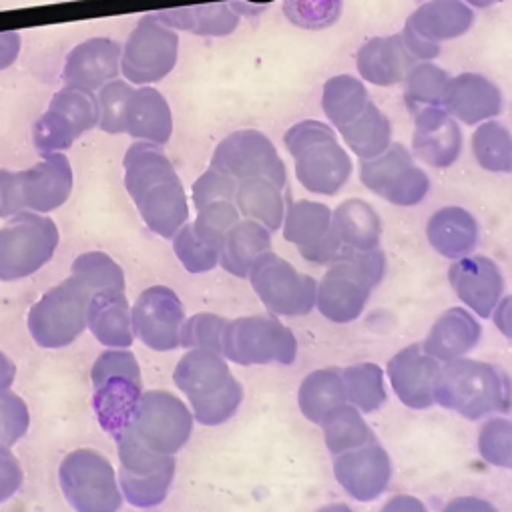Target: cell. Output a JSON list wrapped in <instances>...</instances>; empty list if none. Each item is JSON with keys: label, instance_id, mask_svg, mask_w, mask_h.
Masks as SVG:
<instances>
[{"label": "cell", "instance_id": "6da1fadb", "mask_svg": "<svg viewBox=\"0 0 512 512\" xmlns=\"http://www.w3.org/2000/svg\"><path fill=\"white\" fill-rule=\"evenodd\" d=\"M384 276L386 255L380 247H344L318 284L316 306L330 322L350 324L364 314L372 290Z\"/></svg>", "mask_w": 512, "mask_h": 512}, {"label": "cell", "instance_id": "7a4b0ae2", "mask_svg": "<svg viewBox=\"0 0 512 512\" xmlns=\"http://www.w3.org/2000/svg\"><path fill=\"white\" fill-rule=\"evenodd\" d=\"M434 400L466 420H480L494 412H512V382L494 364L458 358L440 366Z\"/></svg>", "mask_w": 512, "mask_h": 512}, {"label": "cell", "instance_id": "3957f363", "mask_svg": "<svg viewBox=\"0 0 512 512\" xmlns=\"http://www.w3.org/2000/svg\"><path fill=\"white\" fill-rule=\"evenodd\" d=\"M173 382L187 396L193 418L203 426L227 422L243 400L241 384L217 352L189 350L179 360Z\"/></svg>", "mask_w": 512, "mask_h": 512}, {"label": "cell", "instance_id": "277c9868", "mask_svg": "<svg viewBox=\"0 0 512 512\" xmlns=\"http://www.w3.org/2000/svg\"><path fill=\"white\" fill-rule=\"evenodd\" d=\"M284 145L296 161L298 181L316 195H336L352 177L350 155L338 143L336 131L316 119L300 121L284 135Z\"/></svg>", "mask_w": 512, "mask_h": 512}, {"label": "cell", "instance_id": "5b68a950", "mask_svg": "<svg viewBox=\"0 0 512 512\" xmlns=\"http://www.w3.org/2000/svg\"><path fill=\"white\" fill-rule=\"evenodd\" d=\"M93 408L101 428L113 438L131 426L143 396L141 368L131 350L103 352L91 370Z\"/></svg>", "mask_w": 512, "mask_h": 512}, {"label": "cell", "instance_id": "8992f818", "mask_svg": "<svg viewBox=\"0 0 512 512\" xmlns=\"http://www.w3.org/2000/svg\"><path fill=\"white\" fill-rule=\"evenodd\" d=\"M59 227L45 213L21 211L0 227V282H17L45 268L57 251Z\"/></svg>", "mask_w": 512, "mask_h": 512}, {"label": "cell", "instance_id": "52a82bcc", "mask_svg": "<svg viewBox=\"0 0 512 512\" xmlns=\"http://www.w3.org/2000/svg\"><path fill=\"white\" fill-rule=\"evenodd\" d=\"M119 454V486L127 502L135 508L159 506L173 484L177 460L175 454H163L147 448L131 428L115 436Z\"/></svg>", "mask_w": 512, "mask_h": 512}, {"label": "cell", "instance_id": "ba28073f", "mask_svg": "<svg viewBox=\"0 0 512 512\" xmlns=\"http://www.w3.org/2000/svg\"><path fill=\"white\" fill-rule=\"evenodd\" d=\"M91 298L93 292L73 276L49 290L29 312L33 340L49 350L71 346L87 330Z\"/></svg>", "mask_w": 512, "mask_h": 512}, {"label": "cell", "instance_id": "9c48e42d", "mask_svg": "<svg viewBox=\"0 0 512 512\" xmlns=\"http://www.w3.org/2000/svg\"><path fill=\"white\" fill-rule=\"evenodd\" d=\"M225 360L239 366L294 364L298 340L294 332L274 316H245L227 322L221 342Z\"/></svg>", "mask_w": 512, "mask_h": 512}, {"label": "cell", "instance_id": "30bf717a", "mask_svg": "<svg viewBox=\"0 0 512 512\" xmlns=\"http://www.w3.org/2000/svg\"><path fill=\"white\" fill-rule=\"evenodd\" d=\"M59 482L75 512H117L123 492L111 462L91 448L67 454L59 466Z\"/></svg>", "mask_w": 512, "mask_h": 512}, {"label": "cell", "instance_id": "8fae6325", "mask_svg": "<svg viewBox=\"0 0 512 512\" xmlns=\"http://www.w3.org/2000/svg\"><path fill=\"white\" fill-rule=\"evenodd\" d=\"M253 292L274 316L300 318L316 308L318 282L300 274L272 249L260 255L249 272Z\"/></svg>", "mask_w": 512, "mask_h": 512}, {"label": "cell", "instance_id": "7c38bea8", "mask_svg": "<svg viewBox=\"0 0 512 512\" xmlns=\"http://www.w3.org/2000/svg\"><path fill=\"white\" fill-rule=\"evenodd\" d=\"M179 59V35L155 15L137 23L123 45L121 73L131 85H151L165 79Z\"/></svg>", "mask_w": 512, "mask_h": 512}, {"label": "cell", "instance_id": "4fadbf2b", "mask_svg": "<svg viewBox=\"0 0 512 512\" xmlns=\"http://www.w3.org/2000/svg\"><path fill=\"white\" fill-rule=\"evenodd\" d=\"M211 167L237 183L253 177L274 181L288 189V171L276 145L258 129H239L227 135L213 151Z\"/></svg>", "mask_w": 512, "mask_h": 512}, {"label": "cell", "instance_id": "5bb4252c", "mask_svg": "<svg viewBox=\"0 0 512 512\" xmlns=\"http://www.w3.org/2000/svg\"><path fill=\"white\" fill-rule=\"evenodd\" d=\"M133 434L151 450L177 454L191 438L193 412L171 392H143L133 422Z\"/></svg>", "mask_w": 512, "mask_h": 512}, {"label": "cell", "instance_id": "9a60e30c", "mask_svg": "<svg viewBox=\"0 0 512 512\" xmlns=\"http://www.w3.org/2000/svg\"><path fill=\"white\" fill-rule=\"evenodd\" d=\"M360 179L374 195L398 207H414L430 191L428 175L400 143H392L382 155L362 161Z\"/></svg>", "mask_w": 512, "mask_h": 512}, {"label": "cell", "instance_id": "2e32d148", "mask_svg": "<svg viewBox=\"0 0 512 512\" xmlns=\"http://www.w3.org/2000/svg\"><path fill=\"white\" fill-rule=\"evenodd\" d=\"M472 23L474 13L464 0H428L408 17L402 39L416 61H432L440 43L466 35Z\"/></svg>", "mask_w": 512, "mask_h": 512}, {"label": "cell", "instance_id": "e0dca14e", "mask_svg": "<svg viewBox=\"0 0 512 512\" xmlns=\"http://www.w3.org/2000/svg\"><path fill=\"white\" fill-rule=\"evenodd\" d=\"M135 336L155 352H171L181 346L185 310L179 296L165 286L147 288L131 308Z\"/></svg>", "mask_w": 512, "mask_h": 512}, {"label": "cell", "instance_id": "ac0fdd59", "mask_svg": "<svg viewBox=\"0 0 512 512\" xmlns=\"http://www.w3.org/2000/svg\"><path fill=\"white\" fill-rule=\"evenodd\" d=\"M334 476L354 500L372 502L380 498L390 484V454L378 442L338 454L334 460Z\"/></svg>", "mask_w": 512, "mask_h": 512}, {"label": "cell", "instance_id": "d6986e66", "mask_svg": "<svg viewBox=\"0 0 512 512\" xmlns=\"http://www.w3.org/2000/svg\"><path fill=\"white\" fill-rule=\"evenodd\" d=\"M448 280L460 302L480 318H490L502 300L504 276L484 255L460 258L448 270Z\"/></svg>", "mask_w": 512, "mask_h": 512}, {"label": "cell", "instance_id": "ffe728a7", "mask_svg": "<svg viewBox=\"0 0 512 512\" xmlns=\"http://www.w3.org/2000/svg\"><path fill=\"white\" fill-rule=\"evenodd\" d=\"M440 362L428 356L422 346L412 344L388 362V378L398 400L412 410H426L434 400V386Z\"/></svg>", "mask_w": 512, "mask_h": 512}, {"label": "cell", "instance_id": "44dd1931", "mask_svg": "<svg viewBox=\"0 0 512 512\" xmlns=\"http://www.w3.org/2000/svg\"><path fill=\"white\" fill-rule=\"evenodd\" d=\"M462 131L442 107H424L414 115L412 149L418 159L436 169L456 163L462 151Z\"/></svg>", "mask_w": 512, "mask_h": 512}, {"label": "cell", "instance_id": "7402d4cb", "mask_svg": "<svg viewBox=\"0 0 512 512\" xmlns=\"http://www.w3.org/2000/svg\"><path fill=\"white\" fill-rule=\"evenodd\" d=\"M23 201L29 211L51 213L65 205L73 191V167L67 155H45L31 169L19 171Z\"/></svg>", "mask_w": 512, "mask_h": 512}, {"label": "cell", "instance_id": "603a6c76", "mask_svg": "<svg viewBox=\"0 0 512 512\" xmlns=\"http://www.w3.org/2000/svg\"><path fill=\"white\" fill-rule=\"evenodd\" d=\"M123 47L105 37L89 39L77 45L65 61L63 79L69 87L97 91L103 85L115 81L121 73Z\"/></svg>", "mask_w": 512, "mask_h": 512}, {"label": "cell", "instance_id": "cb8c5ba5", "mask_svg": "<svg viewBox=\"0 0 512 512\" xmlns=\"http://www.w3.org/2000/svg\"><path fill=\"white\" fill-rule=\"evenodd\" d=\"M133 201L145 225L165 239H173L189 219V203L179 175L149 185Z\"/></svg>", "mask_w": 512, "mask_h": 512}, {"label": "cell", "instance_id": "d4e9b609", "mask_svg": "<svg viewBox=\"0 0 512 512\" xmlns=\"http://www.w3.org/2000/svg\"><path fill=\"white\" fill-rule=\"evenodd\" d=\"M442 107L464 125H480L502 111V93L486 77L462 73L450 79Z\"/></svg>", "mask_w": 512, "mask_h": 512}, {"label": "cell", "instance_id": "484cf974", "mask_svg": "<svg viewBox=\"0 0 512 512\" xmlns=\"http://www.w3.org/2000/svg\"><path fill=\"white\" fill-rule=\"evenodd\" d=\"M414 63L416 59L408 51L402 33L370 39L356 55L360 77L376 87H392L402 83Z\"/></svg>", "mask_w": 512, "mask_h": 512}, {"label": "cell", "instance_id": "4316f807", "mask_svg": "<svg viewBox=\"0 0 512 512\" xmlns=\"http://www.w3.org/2000/svg\"><path fill=\"white\" fill-rule=\"evenodd\" d=\"M87 328L107 348L127 350L133 346V318L123 290H101L89 302Z\"/></svg>", "mask_w": 512, "mask_h": 512}, {"label": "cell", "instance_id": "83f0119b", "mask_svg": "<svg viewBox=\"0 0 512 512\" xmlns=\"http://www.w3.org/2000/svg\"><path fill=\"white\" fill-rule=\"evenodd\" d=\"M482 340L478 320L462 308H450L430 328L422 350L438 362L464 358Z\"/></svg>", "mask_w": 512, "mask_h": 512}, {"label": "cell", "instance_id": "f1b7e54d", "mask_svg": "<svg viewBox=\"0 0 512 512\" xmlns=\"http://www.w3.org/2000/svg\"><path fill=\"white\" fill-rule=\"evenodd\" d=\"M125 133L137 141L165 145L173 135V115L167 99L153 87L135 89L127 103Z\"/></svg>", "mask_w": 512, "mask_h": 512}, {"label": "cell", "instance_id": "f546056e", "mask_svg": "<svg viewBox=\"0 0 512 512\" xmlns=\"http://www.w3.org/2000/svg\"><path fill=\"white\" fill-rule=\"evenodd\" d=\"M272 249V231L253 219H239L225 235L219 249V266L235 276L249 278L260 255Z\"/></svg>", "mask_w": 512, "mask_h": 512}, {"label": "cell", "instance_id": "4dcf8cb0", "mask_svg": "<svg viewBox=\"0 0 512 512\" xmlns=\"http://www.w3.org/2000/svg\"><path fill=\"white\" fill-rule=\"evenodd\" d=\"M157 21L173 31H185L199 37H227L239 25V11L233 3H207L195 7L165 9L155 13Z\"/></svg>", "mask_w": 512, "mask_h": 512}, {"label": "cell", "instance_id": "1f68e13d", "mask_svg": "<svg viewBox=\"0 0 512 512\" xmlns=\"http://www.w3.org/2000/svg\"><path fill=\"white\" fill-rule=\"evenodd\" d=\"M430 245L448 260H460L478 243V223L462 207L438 209L426 225Z\"/></svg>", "mask_w": 512, "mask_h": 512}, {"label": "cell", "instance_id": "d6a6232c", "mask_svg": "<svg viewBox=\"0 0 512 512\" xmlns=\"http://www.w3.org/2000/svg\"><path fill=\"white\" fill-rule=\"evenodd\" d=\"M233 201L245 219L258 221L270 231H278L284 225L288 199L284 189L270 179L253 177L239 181Z\"/></svg>", "mask_w": 512, "mask_h": 512}, {"label": "cell", "instance_id": "836d02e7", "mask_svg": "<svg viewBox=\"0 0 512 512\" xmlns=\"http://www.w3.org/2000/svg\"><path fill=\"white\" fill-rule=\"evenodd\" d=\"M298 404L310 422L322 426L338 408L348 404L342 370L326 368L308 374L300 386Z\"/></svg>", "mask_w": 512, "mask_h": 512}, {"label": "cell", "instance_id": "e575fe53", "mask_svg": "<svg viewBox=\"0 0 512 512\" xmlns=\"http://www.w3.org/2000/svg\"><path fill=\"white\" fill-rule=\"evenodd\" d=\"M334 211L318 201H292L288 195V207L284 217V239L298 245L300 253L320 245L332 231Z\"/></svg>", "mask_w": 512, "mask_h": 512}, {"label": "cell", "instance_id": "d590c367", "mask_svg": "<svg viewBox=\"0 0 512 512\" xmlns=\"http://www.w3.org/2000/svg\"><path fill=\"white\" fill-rule=\"evenodd\" d=\"M332 227L344 247H380L382 221L376 209L364 199H346L344 203H340L332 215Z\"/></svg>", "mask_w": 512, "mask_h": 512}, {"label": "cell", "instance_id": "8d00e7d4", "mask_svg": "<svg viewBox=\"0 0 512 512\" xmlns=\"http://www.w3.org/2000/svg\"><path fill=\"white\" fill-rule=\"evenodd\" d=\"M125 189L135 199L149 185L177 175L173 163L163 151V145L149 141H135L123 159Z\"/></svg>", "mask_w": 512, "mask_h": 512}, {"label": "cell", "instance_id": "74e56055", "mask_svg": "<svg viewBox=\"0 0 512 512\" xmlns=\"http://www.w3.org/2000/svg\"><path fill=\"white\" fill-rule=\"evenodd\" d=\"M370 103L366 85L352 75L332 77L322 89V109L338 131L358 119Z\"/></svg>", "mask_w": 512, "mask_h": 512}, {"label": "cell", "instance_id": "f35d334b", "mask_svg": "<svg viewBox=\"0 0 512 512\" xmlns=\"http://www.w3.org/2000/svg\"><path fill=\"white\" fill-rule=\"evenodd\" d=\"M340 135L362 161L382 155L392 145V125L374 103L358 119L340 129Z\"/></svg>", "mask_w": 512, "mask_h": 512}, {"label": "cell", "instance_id": "ab89813d", "mask_svg": "<svg viewBox=\"0 0 512 512\" xmlns=\"http://www.w3.org/2000/svg\"><path fill=\"white\" fill-rule=\"evenodd\" d=\"M322 428H324L326 446L334 456L378 442L376 434L366 424L360 410L352 404H344L342 408H338L322 424Z\"/></svg>", "mask_w": 512, "mask_h": 512}, {"label": "cell", "instance_id": "60d3db41", "mask_svg": "<svg viewBox=\"0 0 512 512\" xmlns=\"http://www.w3.org/2000/svg\"><path fill=\"white\" fill-rule=\"evenodd\" d=\"M342 380L346 388L348 402L356 406L360 412H376L380 410L386 400V382H384V370L378 364H356L342 370Z\"/></svg>", "mask_w": 512, "mask_h": 512}, {"label": "cell", "instance_id": "b9f144b4", "mask_svg": "<svg viewBox=\"0 0 512 512\" xmlns=\"http://www.w3.org/2000/svg\"><path fill=\"white\" fill-rule=\"evenodd\" d=\"M472 153L482 169L492 173H510L512 133L496 121H486L472 135Z\"/></svg>", "mask_w": 512, "mask_h": 512}, {"label": "cell", "instance_id": "7bdbcfd3", "mask_svg": "<svg viewBox=\"0 0 512 512\" xmlns=\"http://www.w3.org/2000/svg\"><path fill=\"white\" fill-rule=\"evenodd\" d=\"M404 83H406L404 87L406 107L416 115L424 107H442L450 77L444 69L432 63H424V65H414L408 71Z\"/></svg>", "mask_w": 512, "mask_h": 512}, {"label": "cell", "instance_id": "ee69618b", "mask_svg": "<svg viewBox=\"0 0 512 512\" xmlns=\"http://www.w3.org/2000/svg\"><path fill=\"white\" fill-rule=\"evenodd\" d=\"M71 276L87 286L93 294L101 290H123L125 292V274L121 266L109 258L103 251L81 253L73 262Z\"/></svg>", "mask_w": 512, "mask_h": 512}, {"label": "cell", "instance_id": "f6af8a7d", "mask_svg": "<svg viewBox=\"0 0 512 512\" xmlns=\"http://www.w3.org/2000/svg\"><path fill=\"white\" fill-rule=\"evenodd\" d=\"M49 109L65 115V119L79 131V135H85L87 131L99 127L101 111L99 99L93 91L67 85L51 99Z\"/></svg>", "mask_w": 512, "mask_h": 512}, {"label": "cell", "instance_id": "bcb514c9", "mask_svg": "<svg viewBox=\"0 0 512 512\" xmlns=\"http://www.w3.org/2000/svg\"><path fill=\"white\" fill-rule=\"evenodd\" d=\"M344 9V0H284L286 19L306 31L334 27Z\"/></svg>", "mask_w": 512, "mask_h": 512}, {"label": "cell", "instance_id": "7dc6e473", "mask_svg": "<svg viewBox=\"0 0 512 512\" xmlns=\"http://www.w3.org/2000/svg\"><path fill=\"white\" fill-rule=\"evenodd\" d=\"M173 251L189 274H205L219 266V249L203 243L195 235L193 223H185L175 233Z\"/></svg>", "mask_w": 512, "mask_h": 512}, {"label": "cell", "instance_id": "c3c4849f", "mask_svg": "<svg viewBox=\"0 0 512 512\" xmlns=\"http://www.w3.org/2000/svg\"><path fill=\"white\" fill-rule=\"evenodd\" d=\"M239 215L241 213L233 201L209 203L197 211V219L193 221V231L203 243L215 249H221V243L227 231L239 221Z\"/></svg>", "mask_w": 512, "mask_h": 512}, {"label": "cell", "instance_id": "681fc988", "mask_svg": "<svg viewBox=\"0 0 512 512\" xmlns=\"http://www.w3.org/2000/svg\"><path fill=\"white\" fill-rule=\"evenodd\" d=\"M79 137V131L65 119V115L53 109H47L33 129L35 147L43 157L71 149Z\"/></svg>", "mask_w": 512, "mask_h": 512}, {"label": "cell", "instance_id": "f907efd6", "mask_svg": "<svg viewBox=\"0 0 512 512\" xmlns=\"http://www.w3.org/2000/svg\"><path fill=\"white\" fill-rule=\"evenodd\" d=\"M135 93L133 85L129 81L115 79L99 89V129L109 133V135H121L125 133V113H127V103L131 95Z\"/></svg>", "mask_w": 512, "mask_h": 512}, {"label": "cell", "instance_id": "816d5d0a", "mask_svg": "<svg viewBox=\"0 0 512 512\" xmlns=\"http://www.w3.org/2000/svg\"><path fill=\"white\" fill-rule=\"evenodd\" d=\"M478 452L488 464L512 470V420H488L478 432Z\"/></svg>", "mask_w": 512, "mask_h": 512}, {"label": "cell", "instance_id": "f5cc1de1", "mask_svg": "<svg viewBox=\"0 0 512 512\" xmlns=\"http://www.w3.org/2000/svg\"><path fill=\"white\" fill-rule=\"evenodd\" d=\"M225 328L227 320L217 314H195L189 320H185L181 328V348L209 350L221 354Z\"/></svg>", "mask_w": 512, "mask_h": 512}, {"label": "cell", "instance_id": "db71d44e", "mask_svg": "<svg viewBox=\"0 0 512 512\" xmlns=\"http://www.w3.org/2000/svg\"><path fill=\"white\" fill-rule=\"evenodd\" d=\"M31 414L25 400L9 390L0 392V448L15 446L29 430Z\"/></svg>", "mask_w": 512, "mask_h": 512}, {"label": "cell", "instance_id": "11a10c76", "mask_svg": "<svg viewBox=\"0 0 512 512\" xmlns=\"http://www.w3.org/2000/svg\"><path fill=\"white\" fill-rule=\"evenodd\" d=\"M237 191V181L213 167H209L191 187L195 209H203L215 201H233Z\"/></svg>", "mask_w": 512, "mask_h": 512}, {"label": "cell", "instance_id": "9f6ffc18", "mask_svg": "<svg viewBox=\"0 0 512 512\" xmlns=\"http://www.w3.org/2000/svg\"><path fill=\"white\" fill-rule=\"evenodd\" d=\"M25 480L23 466L11 448H0V504L13 498Z\"/></svg>", "mask_w": 512, "mask_h": 512}, {"label": "cell", "instance_id": "6f0895ef", "mask_svg": "<svg viewBox=\"0 0 512 512\" xmlns=\"http://www.w3.org/2000/svg\"><path fill=\"white\" fill-rule=\"evenodd\" d=\"M25 209L19 173L0 169V219H9Z\"/></svg>", "mask_w": 512, "mask_h": 512}, {"label": "cell", "instance_id": "680465c9", "mask_svg": "<svg viewBox=\"0 0 512 512\" xmlns=\"http://www.w3.org/2000/svg\"><path fill=\"white\" fill-rule=\"evenodd\" d=\"M21 35L15 31L0 33V71L13 67L21 55Z\"/></svg>", "mask_w": 512, "mask_h": 512}, {"label": "cell", "instance_id": "91938a15", "mask_svg": "<svg viewBox=\"0 0 512 512\" xmlns=\"http://www.w3.org/2000/svg\"><path fill=\"white\" fill-rule=\"evenodd\" d=\"M442 512H498L488 500L478 496H460L450 500Z\"/></svg>", "mask_w": 512, "mask_h": 512}, {"label": "cell", "instance_id": "94428289", "mask_svg": "<svg viewBox=\"0 0 512 512\" xmlns=\"http://www.w3.org/2000/svg\"><path fill=\"white\" fill-rule=\"evenodd\" d=\"M380 512H428L426 504L410 494H396L392 496Z\"/></svg>", "mask_w": 512, "mask_h": 512}, {"label": "cell", "instance_id": "6125c7cd", "mask_svg": "<svg viewBox=\"0 0 512 512\" xmlns=\"http://www.w3.org/2000/svg\"><path fill=\"white\" fill-rule=\"evenodd\" d=\"M494 326L512 340V296L500 300V304L494 310Z\"/></svg>", "mask_w": 512, "mask_h": 512}, {"label": "cell", "instance_id": "be15d7a7", "mask_svg": "<svg viewBox=\"0 0 512 512\" xmlns=\"http://www.w3.org/2000/svg\"><path fill=\"white\" fill-rule=\"evenodd\" d=\"M15 378H17L15 362L0 350V392L9 390L15 384Z\"/></svg>", "mask_w": 512, "mask_h": 512}, {"label": "cell", "instance_id": "e7e4bbea", "mask_svg": "<svg viewBox=\"0 0 512 512\" xmlns=\"http://www.w3.org/2000/svg\"><path fill=\"white\" fill-rule=\"evenodd\" d=\"M318 512H354L348 504H328L324 508H320Z\"/></svg>", "mask_w": 512, "mask_h": 512}, {"label": "cell", "instance_id": "03108f58", "mask_svg": "<svg viewBox=\"0 0 512 512\" xmlns=\"http://www.w3.org/2000/svg\"><path fill=\"white\" fill-rule=\"evenodd\" d=\"M496 3H500V0H466V5H472L476 9H488V7L496 5Z\"/></svg>", "mask_w": 512, "mask_h": 512}]
</instances>
